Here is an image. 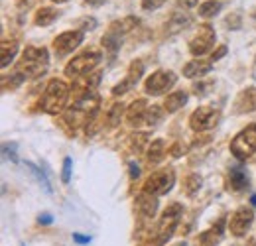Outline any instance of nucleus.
<instances>
[{"mask_svg": "<svg viewBox=\"0 0 256 246\" xmlns=\"http://www.w3.org/2000/svg\"><path fill=\"white\" fill-rule=\"evenodd\" d=\"M180 2V6H184V8H193V6H197V0H178Z\"/></svg>", "mask_w": 256, "mask_h": 246, "instance_id": "43", "label": "nucleus"}, {"mask_svg": "<svg viewBox=\"0 0 256 246\" xmlns=\"http://www.w3.org/2000/svg\"><path fill=\"white\" fill-rule=\"evenodd\" d=\"M221 8H223V2H219V0H207V2H203V4L199 6V16H203V18H213V16L219 14Z\"/></svg>", "mask_w": 256, "mask_h": 246, "instance_id": "27", "label": "nucleus"}, {"mask_svg": "<svg viewBox=\"0 0 256 246\" xmlns=\"http://www.w3.org/2000/svg\"><path fill=\"white\" fill-rule=\"evenodd\" d=\"M40 222L50 224V222H52V215H48V213H46V215H40Z\"/></svg>", "mask_w": 256, "mask_h": 246, "instance_id": "44", "label": "nucleus"}, {"mask_svg": "<svg viewBox=\"0 0 256 246\" xmlns=\"http://www.w3.org/2000/svg\"><path fill=\"white\" fill-rule=\"evenodd\" d=\"M213 69V62H203V60H193L184 67V75L186 77H201V75H207L209 71Z\"/></svg>", "mask_w": 256, "mask_h": 246, "instance_id": "17", "label": "nucleus"}, {"mask_svg": "<svg viewBox=\"0 0 256 246\" xmlns=\"http://www.w3.org/2000/svg\"><path fill=\"white\" fill-rule=\"evenodd\" d=\"M26 166H28V168L32 170V172H34V174H36V176H38V180H40V184L44 185V187H46L48 191H52V187H50V182H48V178H46V174H44V172H42L40 168H36L34 164H30V162H28Z\"/></svg>", "mask_w": 256, "mask_h": 246, "instance_id": "33", "label": "nucleus"}, {"mask_svg": "<svg viewBox=\"0 0 256 246\" xmlns=\"http://www.w3.org/2000/svg\"><path fill=\"white\" fill-rule=\"evenodd\" d=\"M215 40H217V36H215L213 26L203 24V26H199V30H197V34H195V38L190 42V52H192L195 58H199V56L207 54V52L215 46Z\"/></svg>", "mask_w": 256, "mask_h": 246, "instance_id": "9", "label": "nucleus"}, {"mask_svg": "<svg viewBox=\"0 0 256 246\" xmlns=\"http://www.w3.org/2000/svg\"><path fill=\"white\" fill-rule=\"evenodd\" d=\"M24 81H26V75H24L22 71H18V73L10 75V79H8V77H2V89H4V91H8V89L12 91V89L20 87Z\"/></svg>", "mask_w": 256, "mask_h": 246, "instance_id": "28", "label": "nucleus"}, {"mask_svg": "<svg viewBox=\"0 0 256 246\" xmlns=\"http://www.w3.org/2000/svg\"><path fill=\"white\" fill-rule=\"evenodd\" d=\"M85 2H87L89 6H102L106 0H85Z\"/></svg>", "mask_w": 256, "mask_h": 246, "instance_id": "45", "label": "nucleus"}, {"mask_svg": "<svg viewBox=\"0 0 256 246\" xmlns=\"http://www.w3.org/2000/svg\"><path fill=\"white\" fill-rule=\"evenodd\" d=\"M166 0H142V8L144 10H158Z\"/></svg>", "mask_w": 256, "mask_h": 246, "instance_id": "35", "label": "nucleus"}, {"mask_svg": "<svg viewBox=\"0 0 256 246\" xmlns=\"http://www.w3.org/2000/svg\"><path fill=\"white\" fill-rule=\"evenodd\" d=\"M221 120V110L215 106H199L197 110H193L190 116V126L195 132H207L211 128H215Z\"/></svg>", "mask_w": 256, "mask_h": 246, "instance_id": "7", "label": "nucleus"}, {"mask_svg": "<svg viewBox=\"0 0 256 246\" xmlns=\"http://www.w3.org/2000/svg\"><path fill=\"white\" fill-rule=\"evenodd\" d=\"M130 142H132V148H136V150L140 152V150H144V148L150 144V134H146V132H138V134L130 136Z\"/></svg>", "mask_w": 256, "mask_h": 246, "instance_id": "29", "label": "nucleus"}, {"mask_svg": "<svg viewBox=\"0 0 256 246\" xmlns=\"http://www.w3.org/2000/svg\"><path fill=\"white\" fill-rule=\"evenodd\" d=\"M182 215H184V207H182L180 203H174V205H170V207L164 211V215L160 216V222H158V226H156L154 244L162 246L172 238V234L176 232V226L180 224Z\"/></svg>", "mask_w": 256, "mask_h": 246, "instance_id": "3", "label": "nucleus"}, {"mask_svg": "<svg viewBox=\"0 0 256 246\" xmlns=\"http://www.w3.org/2000/svg\"><path fill=\"white\" fill-rule=\"evenodd\" d=\"M176 81H178V75L174 71H156L146 79L144 91L148 94L158 96V94H164L166 91H170L176 85Z\"/></svg>", "mask_w": 256, "mask_h": 246, "instance_id": "8", "label": "nucleus"}, {"mask_svg": "<svg viewBox=\"0 0 256 246\" xmlns=\"http://www.w3.org/2000/svg\"><path fill=\"white\" fill-rule=\"evenodd\" d=\"M73 240L79 242V244H87V242H91L89 236H81V234H73Z\"/></svg>", "mask_w": 256, "mask_h": 246, "instance_id": "42", "label": "nucleus"}, {"mask_svg": "<svg viewBox=\"0 0 256 246\" xmlns=\"http://www.w3.org/2000/svg\"><path fill=\"white\" fill-rule=\"evenodd\" d=\"M98 81H100V73H91V75H83V77H79L77 79V83H75V91H79L81 94H85V92H91L95 91V87L98 85Z\"/></svg>", "mask_w": 256, "mask_h": 246, "instance_id": "21", "label": "nucleus"}, {"mask_svg": "<svg viewBox=\"0 0 256 246\" xmlns=\"http://www.w3.org/2000/svg\"><path fill=\"white\" fill-rule=\"evenodd\" d=\"M100 60H102V56L98 52L89 50V52L73 58L71 62L65 65V75L67 77H73V79H79V77L87 75L89 71H93L96 65L100 63Z\"/></svg>", "mask_w": 256, "mask_h": 246, "instance_id": "5", "label": "nucleus"}, {"mask_svg": "<svg viewBox=\"0 0 256 246\" xmlns=\"http://www.w3.org/2000/svg\"><path fill=\"white\" fill-rule=\"evenodd\" d=\"M252 110H256V87H248L238 92V96L234 98V112L246 114Z\"/></svg>", "mask_w": 256, "mask_h": 246, "instance_id": "13", "label": "nucleus"}, {"mask_svg": "<svg viewBox=\"0 0 256 246\" xmlns=\"http://www.w3.org/2000/svg\"><path fill=\"white\" fill-rule=\"evenodd\" d=\"M136 205H138V211L144 216H154L158 211V201L150 193H140L136 197Z\"/></svg>", "mask_w": 256, "mask_h": 246, "instance_id": "16", "label": "nucleus"}, {"mask_svg": "<svg viewBox=\"0 0 256 246\" xmlns=\"http://www.w3.org/2000/svg\"><path fill=\"white\" fill-rule=\"evenodd\" d=\"M230 152L236 160H248L252 154H256V124L246 126L232 138Z\"/></svg>", "mask_w": 256, "mask_h": 246, "instance_id": "4", "label": "nucleus"}, {"mask_svg": "<svg viewBox=\"0 0 256 246\" xmlns=\"http://www.w3.org/2000/svg\"><path fill=\"white\" fill-rule=\"evenodd\" d=\"M120 46H122V36H116V34H112V32H106V34L102 36V48H104L110 56H114V54L120 50Z\"/></svg>", "mask_w": 256, "mask_h": 246, "instance_id": "25", "label": "nucleus"}, {"mask_svg": "<svg viewBox=\"0 0 256 246\" xmlns=\"http://www.w3.org/2000/svg\"><path fill=\"white\" fill-rule=\"evenodd\" d=\"M16 54H18V44L16 42H2V69H6L10 63L14 62V58H16Z\"/></svg>", "mask_w": 256, "mask_h": 246, "instance_id": "26", "label": "nucleus"}, {"mask_svg": "<svg viewBox=\"0 0 256 246\" xmlns=\"http://www.w3.org/2000/svg\"><path fill=\"white\" fill-rule=\"evenodd\" d=\"M174 246H190L188 242H178V244H174Z\"/></svg>", "mask_w": 256, "mask_h": 246, "instance_id": "47", "label": "nucleus"}, {"mask_svg": "<svg viewBox=\"0 0 256 246\" xmlns=\"http://www.w3.org/2000/svg\"><path fill=\"white\" fill-rule=\"evenodd\" d=\"M67 96H69V87L65 85L64 81L60 79H52L42 94V100H40V106L48 112V114H58L62 112L67 102Z\"/></svg>", "mask_w": 256, "mask_h": 246, "instance_id": "1", "label": "nucleus"}, {"mask_svg": "<svg viewBox=\"0 0 256 246\" xmlns=\"http://www.w3.org/2000/svg\"><path fill=\"white\" fill-rule=\"evenodd\" d=\"M160 120H162V110L158 106H150V108H148V116H146V124L156 126Z\"/></svg>", "mask_w": 256, "mask_h": 246, "instance_id": "32", "label": "nucleus"}, {"mask_svg": "<svg viewBox=\"0 0 256 246\" xmlns=\"http://www.w3.org/2000/svg\"><path fill=\"white\" fill-rule=\"evenodd\" d=\"M146 116H148V104H146L144 98H138V100H134V102L128 106V110H126L128 124L140 126V124L146 122Z\"/></svg>", "mask_w": 256, "mask_h": 246, "instance_id": "15", "label": "nucleus"}, {"mask_svg": "<svg viewBox=\"0 0 256 246\" xmlns=\"http://www.w3.org/2000/svg\"><path fill=\"white\" fill-rule=\"evenodd\" d=\"M176 184V174L174 170H162V172H154L146 184H144V193H150L154 197H160L172 191V187Z\"/></svg>", "mask_w": 256, "mask_h": 246, "instance_id": "6", "label": "nucleus"}, {"mask_svg": "<svg viewBox=\"0 0 256 246\" xmlns=\"http://www.w3.org/2000/svg\"><path fill=\"white\" fill-rule=\"evenodd\" d=\"M224 224H226V218H219L209 230H205L199 238L201 246H219L224 236Z\"/></svg>", "mask_w": 256, "mask_h": 246, "instance_id": "14", "label": "nucleus"}, {"mask_svg": "<svg viewBox=\"0 0 256 246\" xmlns=\"http://www.w3.org/2000/svg\"><path fill=\"white\" fill-rule=\"evenodd\" d=\"M224 54H226V46H221L217 52H213V58H211V60H213V62H217V60H221V58H223Z\"/></svg>", "mask_w": 256, "mask_h": 246, "instance_id": "41", "label": "nucleus"}, {"mask_svg": "<svg viewBox=\"0 0 256 246\" xmlns=\"http://www.w3.org/2000/svg\"><path fill=\"white\" fill-rule=\"evenodd\" d=\"M142 73H144V63L140 62V60L132 62L130 63V67H128V75L124 77V81H120V83L112 89V94L118 96V94H124V92H128L130 89H134V87L138 85Z\"/></svg>", "mask_w": 256, "mask_h": 246, "instance_id": "12", "label": "nucleus"}, {"mask_svg": "<svg viewBox=\"0 0 256 246\" xmlns=\"http://www.w3.org/2000/svg\"><path fill=\"white\" fill-rule=\"evenodd\" d=\"M83 42V30H71L64 32L56 38L54 42V48H56V54L58 56H67L71 54L75 48H79V44Z\"/></svg>", "mask_w": 256, "mask_h": 246, "instance_id": "11", "label": "nucleus"}, {"mask_svg": "<svg viewBox=\"0 0 256 246\" xmlns=\"http://www.w3.org/2000/svg\"><path fill=\"white\" fill-rule=\"evenodd\" d=\"M252 16H254V18H256V12H254V14H252Z\"/></svg>", "mask_w": 256, "mask_h": 246, "instance_id": "48", "label": "nucleus"}, {"mask_svg": "<svg viewBox=\"0 0 256 246\" xmlns=\"http://www.w3.org/2000/svg\"><path fill=\"white\" fill-rule=\"evenodd\" d=\"M138 176H140V168H138V164L130 162V178H132V180H138Z\"/></svg>", "mask_w": 256, "mask_h": 246, "instance_id": "40", "label": "nucleus"}, {"mask_svg": "<svg viewBox=\"0 0 256 246\" xmlns=\"http://www.w3.org/2000/svg\"><path fill=\"white\" fill-rule=\"evenodd\" d=\"M246 185H248V176L244 174V170L242 168H230V172H228V187L232 191H240Z\"/></svg>", "mask_w": 256, "mask_h": 246, "instance_id": "19", "label": "nucleus"}, {"mask_svg": "<svg viewBox=\"0 0 256 246\" xmlns=\"http://www.w3.org/2000/svg\"><path fill=\"white\" fill-rule=\"evenodd\" d=\"M192 24V18H190V14H186V12H176L172 18H170V22H168V34L170 36H174V34H180L182 30H186L188 26Z\"/></svg>", "mask_w": 256, "mask_h": 246, "instance_id": "18", "label": "nucleus"}, {"mask_svg": "<svg viewBox=\"0 0 256 246\" xmlns=\"http://www.w3.org/2000/svg\"><path fill=\"white\" fill-rule=\"evenodd\" d=\"M2 152L6 158H10L12 162H16V144H4L2 146Z\"/></svg>", "mask_w": 256, "mask_h": 246, "instance_id": "37", "label": "nucleus"}, {"mask_svg": "<svg viewBox=\"0 0 256 246\" xmlns=\"http://www.w3.org/2000/svg\"><path fill=\"white\" fill-rule=\"evenodd\" d=\"M81 24L85 26L83 30H95L96 20H95V18H83V20H81Z\"/></svg>", "mask_w": 256, "mask_h": 246, "instance_id": "39", "label": "nucleus"}, {"mask_svg": "<svg viewBox=\"0 0 256 246\" xmlns=\"http://www.w3.org/2000/svg\"><path fill=\"white\" fill-rule=\"evenodd\" d=\"M48 50L46 48H34L28 46L22 54V62H20V71L26 73V77H40L46 73L48 69Z\"/></svg>", "mask_w": 256, "mask_h": 246, "instance_id": "2", "label": "nucleus"}, {"mask_svg": "<svg viewBox=\"0 0 256 246\" xmlns=\"http://www.w3.org/2000/svg\"><path fill=\"white\" fill-rule=\"evenodd\" d=\"M211 85H213L211 81H207V83H195V85H193V91H195V94H201V96H203Z\"/></svg>", "mask_w": 256, "mask_h": 246, "instance_id": "38", "label": "nucleus"}, {"mask_svg": "<svg viewBox=\"0 0 256 246\" xmlns=\"http://www.w3.org/2000/svg\"><path fill=\"white\" fill-rule=\"evenodd\" d=\"M71 180V158H65L64 160V174H62V182L69 184Z\"/></svg>", "mask_w": 256, "mask_h": 246, "instance_id": "34", "label": "nucleus"}, {"mask_svg": "<svg viewBox=\"0 0 256 246\" xmlns=\"http://www.w3.org/2000/svg\"><path fill=\"white\" fill-rule=\"evenodd\" d=\"M164 148H166V142L164 140H154L150 146H148V150H146V158H148V162L150 164H160L162 160H164Z\"/></svg>", "mask_w": 256, "mask_h": 246, "instance_id": "24", "label": "nucleus"}, {"mask_svg": "<svg viewBox=\"0 0 256 246\" xmlns=\"http://www.w3.org/2000/svg\"><path fill=\"white\" fill-rule=\"evenodd\" d=\"M226 26H228L230 30H238V28H240V16H238V14H230V16L226 18Z\"/></svg>", "mask_w": 256, "mask_h": 246, "instance_id": "36", "label": "nucleus"}, {"mask_svg": "<svg viewBox=\"0 0 256 246\" xmlns=\"http://www.w3.org/2000/svg\"><path fill=\"white\" fill-rule=\"evenodd\" d=\"M252 220H254L252 209H250V207H240V209H236V211L232 213V216H230L228 228H230V232H232L234 236H244L246 230L252 226Z\"/></svg>", "mask_w": 256, "mask_h": 246, "instance_id": "10", "label": "nucleus"}, {"mask_svg": "<svg viewBox=\"0 0 256 246\" xmlns=\"http://www.w3.org/2000/svg\"><path fill=\"white\" fill-rule=\"evenodd\" d=\"M199 187H201V178H199L197 174H192V176L186 180V193H188V195H195V193L199 191Z\"/></svg>", "mask_w": 256, "mask_h": 246, "instance_id": "30", "label": "nucleus"}, {"mask_svg": "<svg viewBox=\"0 0 256 246\" xmlns=\"http://www.w3.org/2000/svg\"><path fill=\"white\" fill-rule=\"evenodd\" d=\"M186 102H188V92L176 91V92H172V94H168V96H166L164 108H166V112H176V110H180Z\"/></svg>", "mask_w": 256, "mask_h": 246, "instance_id": "20", "label": "nucleus"}, {"mask_svg": "<svg viewBox=\"0 0 256 246\" xmlns=\"http://www.w3.org/2000/svg\"><path fill=\"white\" fill-rule=\"evenodd\" d=\"M60 18V12L58 10H54V8H40L38 12H36V18H34V22H36V26H50V24H54L56 20Z\"/></svg>", "mask_w": 256, "mask_h": 246, "instance_id": "22", "label": "nucleus"}, {"mask_svg": "<svg viewBox=\"0 0 256 246\" xmlns=\"http://www.w3.org/2000/svg\"><path fill=\"white\" fill-rule=\"evenodd\" d=\"M52 2H56V4H64V2H67V0H52Z\"/></svg>", "mask_w": 256, "mask_h": 246, "instance_id": "46", "label": "nucleus"}, {"mask_svg": "<svg viewBox=\"0 0 256 246\" xmlns=\"http://www.w3.org/2000/svg\"><path fill=\"white\" fill-rule=\"evenodd\" d=\"M120 116H122V104H112L108 110V116H106L108 126H116L120 122Z\"/></svg>", "mask_w": 256, "mask_h": 246, "instance_id": "31", "label": "nucleus"}, {"mask_svg": "<svg viewBox=\"0 0 256 246\" xmlns=\"http://www.w3.org/2000/svg\"><path fill=\"white\" fill-rule=\"evenodd\" d=\"M136 26H138V18L128 16V18H124V20H116V22H112L110 28H108V32H112V34H116V36H124L126 32H130L132 28H136Z\"/></svg>", "mask_w": 256, "mask_h": 246, "instance_id": "23", "label": "nucleus"}]
</instances>
